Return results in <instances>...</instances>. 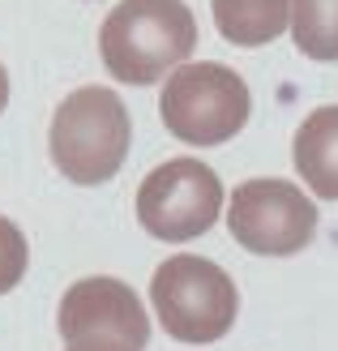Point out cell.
Masks as SVG:
<instances>
[{"mask_svg": "<svg viewBox=\"0 0 338 351\" xmlns=\"http://www.w3.org/2000/svg\"><path fill=\"white\" fill-rule=\"evenodd\" d=\"M5 103H9V73H5V64H0V112H5Z\"/></svg>", "mask_w": 338, "mask_h": 351, "instance_id": "13", "label": "cell"}, {"mask_svg": "<svg viewBox=\"0 0 338 351\" xmlns=\"http://www.w3.org/2000/svg\"><path fill=\"white\" fill-rule=\"evenodd\" d=\"M64 351H133V347H124L116 339H77V343H69Z\"/></svg>", "mask_w": 338, "mask_h": 351, "instance_id": "12", "label": "cell"}, {"mask_svg": "<svg viewBox=\"0 0 338 351\" xmlns=\"http://www.w3.org/2000/svg\"><path fill=\"white\" fill-rule=\"evenodd\" d=\"M223 210V184L202 159H167L137 184V223L154 240L184 244L215 227Z\"/></svg>", "mask_w": 338, "mask_h": 351, "instance_id": "5", "label": "cell"}, {"mask_svg": "<svg viewBox=\"0 0 338 351\" xmlns=\"http://www.w3.org/2000/svg\"><path fill=\"white\" fill-rule=\"evenodd\" d=\"M133 146V120L124 103L108 86H82L73 90L47 129L51 163L69 184H108L124 167Z\"/></svg>", "mask_w": 338, "mask_h": 351, "instance_id": "2", "label": "cell"}, {"mask_svg": "<svg viewBox=\"0 0 338 351\" xmlns=\"http://www.w3.org/2000/svg\"><path fill=\"white\" fill-rule=\"evenodd\" d=\"M295 171L317 197L338 202V108H317L300 120L291 142Z\"/></svg>", "mask_w": 338, "mask_h": 351, "instance_id": "8", "label": "cell"}, {"mask_svg": "<svg viewBox=\"0 0 338 351\" xmlns=\"http://www.w3.org/2000/svg\"><path fill=\"white\" fill-rule=\"evenodd\" d=\"M26 261H30V249H26V236L13 219L0 215V295L13 291L26 274Z\"/></svg>", "mask_w": 338, "mask_h": 351, "instance_id": "11", "label": "cell"}, {"mask_svg": "<svg viewBox=\"0 0 338 351\" xmlns=\"http://www.w3.org/2000/svg\"><path fill=\"white\" fill-rule=\"evenodd\" d=\"M197 47V22L184 0H120L99 26V56L124 86L171 77Z\"/></svg>", "mask_w": 338, "mask_h": 351, "instance_id": "1", "label": "cell"}, {"mask_svg": "<svg viewBox=\"0 0 338 351\" xmlns=\"http://www.w3.org/2000/svg\"><path fill=\"white\" fill-rule=\"evenodd\" d=\"M215 26L236 47H261L291 26V0H215Z\"/></svg>", "mask_w": 338, "mask_h": 351, "instance_id": "9", "label": "cell"}, {"mask_svg": "<svg viewBox=\"0 0 338 351\" xmlns=\"http://www.w3.org/2000/svg\"><path fill=\"white\" fill-rule=\"evenodd\" d=\"M317 206L291 180H244L227 202V227L240 249L257 257L304 253L317 236Z\"/></svg>", "mask_w": 338, "mask_h": 351, "instance_id": "6", "label": "cell"}, {"mask_svg": "<svg viewBox=\"0 0 338 351\" xmlns=\"http://www.w3.org/2000/svg\"><path fill=\"white\" fill-rule=\"evenodd\" d=\"M154 317L176 343H219L240 313V291L231 274L197 253H176L150 278Z\"/></svg>", "mask_w": 338, "mask_h": 351, "instance_id": "3", "label": "cell"}, {"mask_svg": "<svg viewBox=\"0 0 338 351\" xmlns=\"http://www.w3.org/2000/svg\"><path fill=\"white\" fill-rule=\"evenodd\" d=\"M291 39L309 60H338V0H291Z\"/></svg>", "mask_w": 338, "mask_h": 351, "instance_id": "10", "label": "cell"}, {"mask_svg": "<svg viewBox=\"0 0 338 351\" xmlns=\"http://www.w3.org/2000/svg\"><path fill=\"white\" fill-rule=\"evenodd\" d=\"M248 112H253V99H248L244 77L219 60L180 64L158 95V116L167 133L176 142L202 150L231 142L248 125Z\"/></svg>", "mask_w": 338, "mask_h": 351, "instance_id": "4", "label": "cell"}, {"mask_svg": "<svg viewBox=\"0 0 338 351\" xmlns=\"http://www.w3.org/2000/svg\"><path fill=\"white\" fill-rule=\"evenodd\" d=\"M56 326H60L64 343L116 339L133 351H141L150 343V317H146V308H141L137 291L129 283H120V278H112V274L77 278L60 300Z\"/></svg>", "mask_w": 338, "mask_h": 351, "instance_id": "7", "label": "cell"}]
</instances>
